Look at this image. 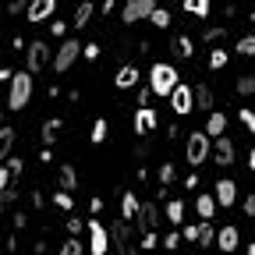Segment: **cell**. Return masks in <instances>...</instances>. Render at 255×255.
I'll return each mask as SVG.
<instances>
[{"label": "cell", "instance_id": "83f0119b", "mask_svg": "<svg viewBox=\"0 0 255 255\" xmlns=\"http://www.w3.org/2000/svg\"><path fill=\"white\" fill-rule=\"evenodd\" d=\"M57 135H60V121H46V124H43V142L50 145Z\"/></svg>", "mask_w": 255, "mask_h": 255}, {"label": "cell", "instance_id": "ab89813d", "mask_svg": "<svg viewBox=\"0 0 255 255\" xmlns=\"http://www.w3.org/2000/svg\"><path fill=\"white\" fill-rule=\"evenodd\" d=\"M163 245H167L170 252H177V245H181V234H167V238H163Z\"/></svg>", "mask_w": 255, "mask_h": 255}, {"label": "cell", "instance_id": "60d3db41", "mask_svg": "<svg viewBox=\"0 0 255 255\" xmlns=\"http://www.w3.org/2000/svg\"><path fill=\"white\" fill-rule=\"evenodd\" d=\"M149 103H152V92H149V89H142V92H138V107H142V110H145V107H149Z\"/></svg>", "mask_w": 255, "mask_h": 255}, {"label": "cell", "instance_id": "74e56055", "mask_svg": "<svg viewBox=\"0 0 255 255\" xmlns=\"http://www.w3.org/2000/svg\"><path fill=\"white\" fill-rule=\"evenodd\" d=\"M53 202H57V209H71V206H75V202H71V191H57Z\"/></svg>", "mask_w": 255, "mask_h": 255}, {"label": "cell", "instance_id": "ac0fdd59", "mask_svg": "<svg viewBox=\"0 0 255 255\" xmlns=\"http://www.w3.org/2000/svg\"><path fill=\"white\" fill-rule=\"evenodd\" d=\"M138 206H142V202H138V195H131V191H128V195L121 199V213H124V223H131V220L138 216Z\"/></svg>", "mask_w": 255, "mask_h": 255}, {"label": "cell", "instance_id": "c3c4849f", "mask_svg": "<svg viewBox=\"0 0 255 255\" xmlns=\"http://www.w3.org/2000/svg\"><path fill=\"white\" fill-rule=\"evenodd\" d=\"M252 18H255V14H252Z\"/></svg>", "mask_w": 255, "mask_h": 255}, {"label": "cell", "instance_id": "6da1fadb", "mask_svg": "<svg viewBox=\"0 0 255 255\" xmlns=\"http://www.w3.org/2000/svg\"><path fill=\"white\" fill-rule=\"evenodd\" d=\"M177 85H181V78H177V68H174V64H152V68H149V92L170 96Z\"/></svg>", "mask_w": 255, "mask_h": 255}, {"label": "cell", "instance_id": "52a82bcc", "mask_svg": "<svg viewBox=\"0 0 255 255\" xmlns=\"http://www.w3.org/2000/svg\"><path fill=\"white\" fill-rule=\"evenodd\" d=\"M50 60H53V57H50V46H46L43 39H36V43L28 46V75H32V71H43Z\"/></svg>", "mask_w": 255, "mask_h": 255}, {"label": "cell", "instance_id": "9c48e42d", "mask_svg": "<svg viewBox=\"0 0 255 255\" xmlns=\"http://www.w3.org/2000/svg\"><path fill=\"white\" fill-rule=\"evenodd\" d=\"M170 107H174V114H191V110H195V96H191L188 85H177L170 92Z\"/></svg>", "mask_w": 255, "mask_h": 255}, {"label": "cell", "instance_id": "5bb4252c", "mask_svg": "<svg viewBox=\"0 0 255 255\" xmlns=\"http://www.w3.org/2000/svg\"><path fill=\"white\" fill-rule=\"evenodd\" d=\"M114 85H117V89H131V85H138V68H135V64H124V68H117Z\"/></svg>", "mask_w": 255, "mask_h": 255}, {"label": "cell", "instance_id": "f546056e", "mask_svg": "<svg viewBox=\"0 0 255 255\" xmlns=\"http://www.w3.org/2000/svg\"><path fill=\"white\" fill-rule=\"evenodd\" d=\"M223 39H227V32H223V28H209V32H206V43H209L213 50H220Z\"/></svg>", "mask_w": 255, "mask_h": 255}, {"label": "cell", "instance_id": "cb8c5ba5", "mask_svg": "<svg viewBox=\"0 0 255 255\" xmlns=\"http://www.w3.org/2000/svg\"><path fill=\"white\" fill-rule=\"evenodd\" d=\"M167 220L174 223V227L184 220V202H181V199H170V202H167Z\"/></svg>", "mask_w": 255, "mask_h": 255}, {"label": "cell", "instance_id": "7dc6e473", "mask_svg": "<svg viewBox=\"0 0 255 255\" xmlns=\"http://www.w3.org/2000/svg\"><path fill=\"white\" fill-rule=\"evenodd\" d=\"M248 255H255V245H248Z\"/></svg>", "mask_w": 255, "mask_h": 255}, {"label": "cell", "instance_id": "836d02e7", "mask_svg": "<svg viewBox=\"0 0 255 255\" xmlns=\"http://www.w3.org/2000/svg\"><path fill=\"white\" fill-rule=\"evenodd\" d=\"M199 245H213V227H209V220H202L199 223V238H195Z\"/></svg>", "mask_w": 255, "mask_h": 255}, {"label": "cell", "instance_id": "2e32d148", "mask_svg": "<svg viewBox=\"0 0 255 255\" xmlns=\"http://www.w3.org/2000/svg\"><path fill=\"white\" fill-rule=\"evenodd\" d=\"M223 131H227V117H223L220 110L209 114V121H206V138H223Z\"/></svg>", "mask_w": 255, "mask_h": 255}, {"label": "cell", "instance_id": "f35d334b", "mask_svg": "<svg viewBox=\"0 0 255 255\" xmlns=\"http://www.w3.org/2000/svg\"><path fill=\"white\" fill-rule=\"evenodd\" d=\"M138 245H142L145 252H152V248H156V231H149V234H145V238H142Z\"/></svg>", "mask_w": 255, "mask_h": 255}, {"label": "cell", "instance_id": "4316f807", "mask_svg": "<svg viewBox=\"0 0 255 255\" xmlns=\"http://www.w3.org/2000/svg\"><path fill=\"white\" fill-rule=\"evenodd\" d=\"M149 18H152V25H156V28H167V25H170V11H167V7H156Z\"/></svg>", "mask_w": 255, "mask_h": 255}, {"label": "cell", "instance_id": "d4e9b609", "mask_svg": "<svg viewBox=\"0 0 255 255\" xmlns=\"http://www.w3.org/2000/svg\"><path fill=\"white\" fill-rule=\"evenodd\" d=\"M75 184H78L75 167H60V191H75Z\"/></svg>", "mask_w": 255, "mask_h": 255}, {"label": "cell", "instance_id": "7bdbcfd3", "mask_svg": "<svg viewBox=\"0 0 255 255\" xmlns=\"http://www.w3.org/2000/svg\"><path fill=\"white\" fill-rule=\"evenodd\" d=\"M82 53H85V57H89V60H96V57H100V46H96V43H92V46H85V50H82Z\"/></svg>", "mask_w": 255, "mask_h": 255}, {"label": "cell", "instance_id": "7c38bea8", "mask_svg": "<svg viewBox=\"0 0 255 255\" xmlns=\"http://www.w3.org/2000/svg\"><path fill=\"white\" fill-rule=\"evenodd\" d=\"M57 11V0H32V4H28V21H43V18H50Z\"/></svg>", "mask_w": 255, "mask_h": 255}, {"label": "cell", "instance_id": "ee69618b", "mask_svg": "<svg viewBox=\"0 0 255 255\" xmlns=\"http://www.w3.org/2000/svg\"><path fill=\"white\" fill-rule=\"evenodd\" d=\"M7 170H11V174L18 177V174H21V159H11V163H7Z\"/></svg>", "mask_w": 255, "mask_h": 255}, {"label": "cell", "instance_id": "44dd1931", "mask_svg": "<svg viewBox=\"0 0 255 255\" xmlns=\"http://www.w3.org/2000/svg\"><path fill=\"white\" fill-rule=\"evenodd\" d=\"M195 209H199V216H202V220H213V216H216V199H213V195H199Z\"/></svg>", "mask_w": 255, "mask_h": 255}, {"label": "cell", "instance_id": "4dcf8cb0", "mask_svg": "<svg viewBox=\"0 0 255 255\" xmlns=\"http://www.w3.org/2000/svg\"><path fill=\"white\" fill-rule=\"evenodd\" d=\"M238 53L255 57V36H241V39H238Z\"/></svg>", "mask_w": 255, "mask_h": 255}, {"label": "cell", "instance_id": "e0dca14e", "mask_svg": "<svg viewBox=\"0 0 255 255\" xmlns=\"http://www.w3.org/2000/svg\"><path fill=\"white\" fill-rule=\"evenodd\" d=\"M152 128H156V114H152L149 107L138 110V114H135V131H138V135H149Z\"/></svg>", "mask_w": 255, "mask_h": 255}, {"label": "cell", "instance_id": "30bf717a", "mask_svg": "<svg viewBox=\"0 0 255 255\" xmlns=\"http://www.w3.org/2000/svg\"><path fill=\"white\" fill-rule=\"evenodd\" d=\"M216 206H223V209H231L234 202H238V184L231 181V177H223V181H216Z\"/></svg>", "mask_w": 255, "mask_h": 255}, {"label": "cell", "instance_id": "7a4b0ae2", "mask_svg": "<svg viewBox=\"0 0 255 255\" xmlns=\"http://www.w3.org/2000/svg\"><path fill=\"white\" fill-rule=\"evenodd\" d=\"M209 152H213V142L206 138V131H191V135L184 138V159H188L191 167L206 163V159H209Z\"/></svg>", "mask_w": 255, "mask_h": 255}, {"label": "cell", "instance_id": "d590c367", "mask_svg": "<svg viewBox=\"0 0 255 255\" xmlns=\"http://www.w3.org/2000/svg\"><path fill=\"white\" fill-rule=\"evenodd\" d=\"M238 117H241V124H245V128H248V131H252V135H255V110H248V107H245V110H241V114H238Z\"/></svg>", "mask_w": 255, "mask_h": 255}, {"label": "cell", "instance_id": "f6af8a7d", "mask_svg": "<svg viewBox=\"0 0 255 255\" xmlns=\"http://www.w3.org/2000/svg\"><path fill=\"white\" fill-rule=\"evenodd\" d=\"M245 213H255V195H248V199H245Z\"/></svg>", "mask_w": 255, "mask_h": 255}, {"label": "cell", "instance_id": "bcb514c9", "mask_svg": "<svg viewBox=\"0 0 255 255\" xmlns=\"http://www.w3.org/2000/svg\"><path fill=\"white\" fill-rule=\"evenodd\" d=\"M248 167L255 170V149H248Z\"/></svg>", "mask_w": 255, "mask_h": 255}, {"label": "cell", "instance_id": "f1b7e54d", "mask_svg": "<svg viewBox=\"0 0 255 255\" xmlns=\"http://www.w3.org/2000/svg\"><path fill=\"white\" fill-rule=\"evenodd\" d=\"M82 252H85V248H82V241H78V238H68V241L60 245V255H82Z\"/></svg>", "mask_w": 255, "mask_h": 255}, {"label": "cell", "instance_id": "8fae6325", "mask_svg": "<svg viewBox=\"0 0 255 255\" xmlns=\"http://www.w3.org/2000/svg\"><path fill=\"white\" fill-rule=\"evenodd\" d=\"M209 156L216 159L220 167H231V163H234V142H231V138H216V145H213Z\"/></svg>", "mask_w": 255, "mask_h": 255}, {"label": "cell", "instance_id": "e575fe53", "mask_svg": "<svg viewBox=\"0 0 255 255\" xmlns=\"http://www.w3.org/2000/svg\"><path fill=\"white\" fill-rule=\"evenodd\" d=\"M177 177V167L174 163H163V167H159V184H170Z\"/></svg>", "mask_w": 255, "mask_h": 255}, {"label": "cell", "instance_id": "b9f144b4", "mask_svg": "<svg viewBox=\"0 0 255 255\" xmlns=\"http://www.w3.org/2000/svg\"><path fill=\"white\" fill-rule=\"evenodd\" d=\"M68 231H71V238H75L78 231H85V223H82V220H68Z\"/></svg>", "mask_w": 255, "mask_h": 255}, {"label": "cell", "instance_id": "ffe728a7", "mask_svg": "<svg viewBox=\"0 0 255 255\" xmlns=\"http://www.w3.org/2000/svg\"><path fill=\"white\" fill-rule=\"evenodd\" d=\"M191 96H195V107L213 110V89H209V85H195V89H191Z\"/></svg>", "mask_w": 255, "mask_h": 255}, {"label": "cell", "instance_id": "5b68a950", "mask_svg": "<svg viewBox=\"0 0 255 255\" xmlns=\"http://www.w3.org/2000/svg\"><path fill=\"white\" fill-rule=\"evenodd\" d=\"M110 241L117 245V255H135V252H138V245H135V238H131V227H128L124 220L110 227Z\"/></svg>", "mask_w": 255, "mask_h": 255}, {"label": "cell", "instance_id": "8992f818", "mask_svg": "<svg viewBox=\"0 0 255 255\" xmlns=\"http://www.w3.org/2000/svg\"><path fill=\"white\" fill-rule=\"evenodd\" d=\"M78 53H82V43H75V39L60 43V50H57V57H53V71H57V75L71 71V64L78 60Z\"/></svg>", "mask_w": 255, "mask_h": 255}, {"label": "cell", "instance_id": "d6986e66", "mask_svg": "<svg viewBox=\"0 0 255 255\" xmlns=\"http://www.w3.org/2000/svg\"><path fill=\"white\" fill-rule=\"evenodd\" d=\"M209 7H213V0H184V14H191V18H206Z\"/></svg>", "mask_w": 255, "mask_h": 255}, {"label": "cell", "instance_id": "1f68e13d", "mask_svg": "<svg viewBox=\"0 0 255 255\" xmlns=\"http://www.w3.org/2000/svg\"><path fill=\"white\" fill-rule=\"evenodd\" d=\"M107 128H110V124H107L103 117H100V121H96V124H92V142H96V145H100V142L107 138Z\"/></svg>", "mask_w": 255, "mask_h": 255}, {"label": "cell", "instance_id": "277c9868", "mask_svg": "<svg viewBox=\"0 0 255 255\" xmlns=\"http://www.w3.org/2000/svg\"><path fill=\"white\" fill-rule=\"evenodd\" d=\"M85 231H89V252H92V255H107V252H110V231L103 227L100 220H89Z\"/></svg>", "mask_w": 255, "mask_h": 255}, {"label": "cell", "instance_id": "d6a6232c", "mask_svg": "<svg viewBox=\"0 0 255 255\" xmlns=\"http://www.w3.org/2000/svg\"><path fill=\"white\" fill-rule=\"evenodd\" d=\"M209 68H227V50H209Z\"/></svg>", "mask_w": 255, "mask_h": 255}, {"label": "cell", "instance_id": "9a60e30c", "mask_svg": "<svg viewBox=\"0 0 255 255\" xmlns=\"http://www.w3.org/2000/svg\"><path fill=\"white\" fill-rule=\"evenodd\" d=\"M216 245H220V252H234V248L241 245V234H238V227H223V231L216 234Z\"/></svg>", "mask_w": 255, "mask_h": 255}, {"label": "cell", "instance_id": "7402d4cb", "mask_svg": "<svg viewBox=\"0 0 255 255\" xmlns=\"http://www.w3.org/2000/svg\"><path fill=\"white\" fill-rule=\"evenodd\" d=\"M11 149H14V128H0V159L11 156Z\"/></svg>", "mask_w": 255, "mask_h": 255}, {"label": "cell", "instance_id": "603a6c76", "mask_svg": "<svg viewBox=\"0 0 255 255\" xmlns=\"http://www.w3.org/2000/svg\"><path fill=\"white\" fill-rule=\"evenodd\" d=\"M170 46H174V53H177V57H184V60H188L191 53H195V43H191L188 36H177V39H174Z\"/></svg>", "mask_w": 255, "mask_h": 255}, {"label": "cell", "instance_id": "484cf974", "mask_svg": "<svg viewBox=\"0 0 255 255\" xmlns=\"http://www.w3.org/2000/svg\"><path fill=\"white\" fill-rule=\"evenodd\" d=\"M92 14H96V7L89 4V0H85V4H78V11H75V25H78V28H85Z\"/></svg>", "mask_w": 255, "mask_h": 255}, {"label": "cell", "instance_id": "ba28073f", "mask_svg": "<svg viewBox=\"0 0 255 255\" xmlns=\"http://www.w3.org/2000/svg\"><path fill=\"white\" fill-rule=\"evenodd\" d=\"M152 11H156V0H128V4H124V21L131 25L138 18H149Z\"/></svg>", "mask_w": 255, "mask_h": 255}, {"label": "cell", "instance_id": "8d00e7d4", "mask_svg": "<svg viewBox=\"0 0 255 255\" xmlns=\"http://www.w3.org/2000/svg\"><path fill=\"white\" fill-rule=\"evenodd\" d=\"M238 92H241V96H252V92H255V78H252V75H245V78L238 82Z\"/></svg>", "mask_w": 255, "mask_h": 255}, {"label": "cell", "instance_id": "3957f363", "mask_svg": "<svg viewBox=\"0 0 255 255\" xmlns=\"http://www.w3.org/2000/svg\"><path fill=\"white\" fill-rule=\"evenodd\" d=\"M28 100H32V75L28 71H18L11 78V89H7V107L11 110H21Z\"/></svg>", "mask_w": 255, "mask_h": 255}, {"label": "cell", "instance_id": "4fadbf2b", "mask_svg": "<svg viewBox=\"0 0 255 255\" xmlns=\"http://www.w3.org/2000/svg\"><path fill=\"white\" fill-rule=\"evenodd\" d=\"M138 220H142V231L149 234V231L159 227V209H156L152 202H142V206H138Z\"/></svg>", "mask_w": 255, "mask_h": 255}]
</instances>
